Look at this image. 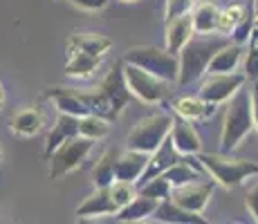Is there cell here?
Listing matches in <instances>:
<instances>
[{
    "label": "cell",
    "mask_w": 258,
    "mask_h": 224,
    "mask_svg": "<svg viewBox=\"0 0 258 224\" xmlns=\"http://www.w3.org/2000/svg\"><path fill=\"white\" fill-rule=\"evenodd\" d=\"M229 41L231 38H227L225 34H220V36H211V34H193L191 41L177 52V65H180V72H177V86L186 88V86H191V83H196L198 79L207 72V65H209L211 56Z\"/></svg>",
    "instance_id": "cell-1"
},
{
    "label": "cell",
    "mask_w": 258,
    "mask_h": 224,
    "mask_svg": "<svg viewBox=\"0 0 258 224\" xmlns=\"http://www.w3.org/2000/svg\"><path fill=\"white\" fill-rule=\"evenodd\" d=\"M254 130V117H251V97L249 88H238L236 94L227 101L225 119H222L220 132V153H231L247 139V134Z\"/></svg>",
    "instance_id": "cell-2"
},
{
    "label": "cell",
    "mask_w": 258,
    "mask_h": 224,
    "mask_svg": "<svg viewBox=\"0 0 258 224\" xmlns=\"http://www.w3.org/2000/svg\"><path fill=\"white\" fill-rule=\"evenodd\" d=\"M198 162L202 164L207 175L225 188L240 186L245 179L258 177V162L238 159L227 153H198Z\"/></svg>",
    "instance_id": "cell-3"
},
{
    "label": "cell",
    "mask_w": 258,
    "mask_h": 224,
    "mask_svg": "<svg viewBox=\"0 0 258 224\" xmlns=\"http://www.w3.org/2000/svg\"><path fill=\"white\" fill-rule=\"evenodd\" d=\"M123 61L133 63V65L146 69V72L155 74L157 79L166 83H177V72H180V65H177V56L166 49L153 47V45H142V47H131L126 54H123Z\"/></svg>",
    "instance_id": "cell-4"
},
{
    "label": "cell",
    "mask_w": 258,
    "mask_h": 224,
    "mask_svg": "<svg viewBox=\"0 0 258 224\" xmlns=\"http://www.w3.org/2000/svg\"><path fill=\"white\" fill-rule=\"evenodd\" d=\"M171 123H173V117L168 112L148 114V117L140 119V121L131 128V132H128L126 148H133V151L148 153V155H151V153L168 137Z\"/></svg>",
    "instance_id": "cell-5"
},
{
    "label": "cell",
    "mask_w": 258,
    "mask_h": 224,
    "mask_svg": "<svg viewBox=\"0 0 258 224\" xmlns=\"http://www.w3.org/2000/svg\"><path fill=\"white\" fill-rule=\"evenodd\" d=\"M92 146H94L92 139H86V137H81V134H77V137H72V139H66V141L47 157L49 159V179H61L63 175H68V173L77 171V168L86 162V157L92 153Z\"/></svg>",
    "instance_id": "cell-6"
},
{
    "label": "cell",
    "mask_w": 258,
    "mask_h": 224,
    "mask_svg": "<svg viewBox=\"0 0 258 224\" xmlns=\"http://www.w3.org/2000/svg\"><path fill=\"white\" fill-rule=\"evenodd\" d=\"M123 77H126L131 94L137 97L140 101L148 103V106H155V103L164 101V97L168 92V83L162 81V79H157L155 74H151V72H146V69L123 61Z\"/></svg>",
    "instance_id": "cell-7"
},
{
    "label": "cell",
    "mask_w": 258,
    "mask_h": 224,
    "mask_svg": "<svg viewBox=\"0 0 258 224\" xmlns=\"http://www.w3.org/2000/svg\"><path fill=\"white\" fill-rule=\"evenodd\" d=\"M213 188H216V179L205 175L188 184H182V186H173L168 200H173L177 206L186 208L191 213H205L207 204L213 195Z\"/></svg>",
    "instance_id": "cell-8"
},
{
    "label": "cell",
    "mask_w": 258,
    "mask_h": 224,
    "mask_svg": "<svg viewBox=\"0 0 258 224\" xmlns=\"http://www.w3.org/2000/svg\"><path fill=\"white\" fill-rule=\"evenodd\" d=\"M247 83V77L240 72H227V74H209V77L202 81L200 92L198 97L207 103H213V106H220V103H227L231 97L236 94L238 88H242Z\"/></svg>",
    "instance_id": "cell-9"
},
{
    "label": "cell",
    "mask_w": 258,
    "mask_h": 224,
    "mask_svg": "<svg viewBox=\"0 0 258 224\" xmlns=\"http://www.w3.org/2000/svg\"><path fill=\"white\" fill-rule=\"evenodd\" d=\"M97 90L108 99V103L112 106V110H115L117 114L121 112L123 108L128 106L131 97H133L131 90H128L126 77H123V63H115V65L108 69V74L103 77V81L99 83Z\"/></svg>",
    "instance_id": "cell-10"
},
{
    "label": "cell",
    "mask_w": 258,
    "mask_h": 224,
    "mask_svg": "<svg viewBox=\"0 0 258 224\" xmlns=\"http://www.w3.org/2000/svg\"><path fill=\"white\" fill-rule=\"evenodd\" d=\"M168 137H171L173 146H175V151L180 153V155H198V153H202L200 134L196 132L193 123L188 121V119L180 117V114H175V117H173Z\"/></svg>",
    "instance_id": "cell-11"
},
{
    "label": "cell",
    "mask_w": 258,
    "mask_h": 224,
    "mask_svg": "<svg viewBox=\"0 0 258 224\" xmlns=\"http://www.w3.org/2000/svg\"><path fill=\"white\" fill-rule=\"evenodd\" d=\"M146 164H148V153L133 151V148H126L123 153H117L115 179L137 184L140 182V177L144 175V171H146Z\"/></svg>",
    "instance_id": "cell-12"
},
{
    "label": "cell",
    "mask_w": 258,
    "mask_h": 224,
    "mask_svg": "<svg viewBox=\"0 0 258 224\" xmlns=\"http://www.w3.org/2000/svg\"><path fill=\"white\" fill-rule=\"evenodd\" d=\"M119 211L117 202L112 200L110 195V188L101 186V188H94V193L86 197L81 204L77 206V215L79 217H103V215H115Z\"/></svg>",
    "instance_id": "cell-13"
},
{
    "label": "cell",
    "mask_w": 258,
    "mask_h": 224,
    "mask_svg": "<svg viewBox=\"0 0 258 224\" xmlns=\"http://www.w3.org/2000/svg\"><path fill=\"white\" fill-rule=\"evenodd\" d=\"M180 157H182V155L175 151V146H173L171 137H166L164 141H162L160 146H157L155 151L151 153V155H148L146 171H144V175L140 177V182H137V184L146 182V179H151V177H155V175H162L166 168H171L173 164L180 162Z\"/></svg>",
    "instance_id": "cell-14"
},
{
    "label": "cell",
    "mask_w": 258,
    "mask_h": 224,
    "mask_svg": "<svg viewBox=\"0 0 258 224\" xmlns=\"http://www.w3.org/2000/svg\"><path fill=\"white\" fill-rule=\"evenodd\" d=\"M245 45L238 43H227L218 49L211 56L209 65H207V74H227V72H236L238 65L242 61V54H245Z\"/></svg>",
    "instance_id": "cell-15"
},
{
    "label": "cell",
    "mask_w": 258,
    "mask_h": 224,
    "mask_svg": "<svg viewBox=\"0 0 258 224\" xmlns=\"http://www.w3.org/2000/svg\"><path fill=\"white\" fill-rule=\"evenodd\" d=\"M157 204H160V202L153 200V197L137 193L131 202L123 204L115 215H112V220H115V222H142V220H148V217L155 213Z\"/></svg>",
    "instance_id": "cell-16"
},
{
    "label": "cell",
    "mask_w": 258,
    "mask_h": 224,
    "mask_svg": "<svg viewBox=\"0 0 258 224\" xmlns=\"http://www.w3.org/2000/svg\"><path fill=\"white\" fill-rule=\"evenodd\" d=\"M77 134H79V117L58 112L56 121H54L52 130L47 134V141H45V159L52 155L66 139H72V137H77Z\"/></svg>",
    "instance_id": "cell-17"
},
{
    "label": "cell",
    "mask_w": 258,
    "mask_h": 224,
    "mask_svg": "<svg viewBox=\"0 0 258 224\" xmlns=\"http://www.w3.org/2000/svg\"><path fill=\"white\" fill-rule=\"evenodd\" d=\"M47 99H52L58 112L72 114V117H86V114H90L88 106L83 103L81 94H79V90H72V88H52L47 92Z\"/></svg>",
    "instance_id": "cell-18"
},
{
    "label": "cell",
    "mask_w": 258,
    "mask_h": 224,
    "mask_svg": "<svg viewBox=\"0 0 258 224\" xmlns=\"http://www.w3.org/2000/svg\"><path fill=\"white\" fill-rule=\"evenodd\" d=\"M157 222H168V224H205L207 220L202 217V213H191L186 208L177 206L173 200H160L155 213H153Z\"/></svg>",
    "instance_id": "cell-19"
},
{
    "label": "cell",
    "mask_w": 258,
    "mask_h": 224,
    "mask_svg": "<svg viewBox=\"0 0 258 224\" xmlns=\"http://www.w3.org/2000/svg\"><path fill=\"white\" fill-rule=\"evenodd\" d=\"M193 23H191V14H184V16H177L173 18V21L166 23V52L175 54L180 52L184 45L191 41L193 36Z\"/></svg>",
    "instance_id": "cell-20"
},
{
    "label": "cell",
    "mask_w": 258,
    "mask_h": 224,
    "mask_svg": "<svg viewBox=\"0 0 258 224\" xmlns=\"http://www.w3.org/2000/svg\"><path fill=\"white\" fill-rule=\"evenodd\" d=\"M112 47V41L108 36H101V34H72L66 43L68 52H86L92 54V56H103L108 49Z\"/></svg>",
    "instance_id": "cell-21"
},
{
    "label": "cell",
    "mask_w": 258,
    "mask_h": 224,
    "mask_svg": "<svg viewBox=\"0 0 258 224\" xmlns=\"http://www.w3.org/2000/svg\"><path fill=\"white\" fill-rule=\"evenodd\" d=\"M218 14H220L218 5L209 3V0H202V3L193 5V9H191L193 32L196 34H216Z\"/></svg>",
    "instance_id": "cell-22"
},
{
    "label": "cell",
    "mask_w": 258,
    "mask_h": 224,
    "mask_svg": "<svg viewBox=\"0 0 258 224\" xmlns=\"http://www.w3.org/2000/svg\"><path fill=\"white\" fill-rule=\"evenodd\" d=\"M171 108H173V112H175V114L188 119V121H198V119L211 117V114L216 112L218 106L202 101L200 97H180V99H175V101H173Z\"/></svg>",
    "instance_id": "cell-23"
},
{
    "label": "cell",
    "mask_w": 258,
    "mask_h": 224,
    "mask_svg": "<svg viewBox=\"0 0 258 224\" xmlns=\"http://www.w3.org/2000/svg\"><path fill=\"white\" fill-rule=\"evenodd\" d=\"M43 128V114L38 108H23L12 117V130L23 137H34Z\"/></svg>",
    "instance_id": "cell-24"
},
{
    "label": "cell",
    "mask_w": 258,
    "mask_h": 224,
    "mask_svg": "<svg viewBox=\"0 0 258 224\" xmlns=\"http://www.w3.org/2000/svg\"><path fill=\"white\" fill-rule=\"evenodd\" d=\"M101 63V56H92L86 52H68L66 74L70 79H88Z\"/></svg>",
    "instance_id": "cell-25"
},
{
    "label": "cell",
    "mask_w": 258,
    "mask_h": 224,
    "mask_svg": "<svg viewBox=\"0 0 258 224\" xmlns=\"http://www.w3.org/2000/svg\"><path fill=\"white\" fill-rule=\"evenodd\" d=\"M110 123L106 117H99V114H86V117H79V134L86 139H92V141H99L103 139L108 132H110Z\"/></svg>",
    "instance_id": "cell-26"
},
{
    "label": "cell",
    "mask_w": 258,
    "mask_h": 224,
    "mask_svg": "<svg viewBox=\"0 0 258 224\" xmlns=\"http://www.w3.org/2000/svg\"><path fill=\"white\" fill-rule=\"evenodd\" d=\"M79 94H81L83 103L88 106V110L92 114H99V117H106L108 121H115L119 114L112 110V106L108 103V99L103 97L99 90H79Z\"/></svg>",
    "instance_id": "cell-27"
},
{
    "label": "cell",
    "mask_w": 258,
    "mask_h": 224,
    "mask_svg": "<svg viewBox=\"0 0 258 224\" xmlns=\"http://www.w3.org/2000/svg\"><path fill=\"white\" fill-rule=\"evenodd\" d=\"M115 159L117 153L115 151H108L106 155H101V159L97 162L92 171V179H94V186L101 188V186H110L115 182Z\"/></svg>",
    "instance_id": "cell-28"
},
{
    "label": "cell",
    "mask_w": 258,
    "mask_h": 224,
    "mask_svg": "<svg viewBox=\"0 0 258 224\" xmlns=\"http://www.w3.org/2000/svg\"><path fill=\"white\" fill-rule=\"evenodd\" d=\"M245 14H247V9L242 7V5H238V3L229 5V7H225V9H220V14H218L216 34H225V36H229L231 29H234L242 18H245Z\"/></svg>",
    "instance_id": "cell-29"
},
{
    "label": "cell",
    "mask_w": 258,
    "mask_h": 224,
    "mask_svg": "<svg viewBox=\"0 0 258 224\" xmlns=\"http://www.w3.org/2000/svg\"><path fill=\"white\" fill-rule=\"evenodd\" d=\"M171 191H173V184L166 179V175L162 173V175H155V177H151V179H146V182H142L140 184V191L137 193H142V195H148V197H153V200H166L168 195H171Z\"/></svg>",
    "instance_id": "cell-30"
},
{
    "label": "cell",
    "mask_w": 258,
    "mask_h": 224,
    "mask_svg": "<svg viewBox=\"0 0 258 224\" xmlns=\"http://www.w3.org/2000/svg\"><path fill=\"white\" fill-rule=\"evenodd\" d=\"M245 56V77L249 79V81H258V29L254 27V32H251L249 41H247V54H242Z\"/></svg>",
    "instance_id": "cell-31"
},
{
    "label": "cell",
    "mask_w": 258,
    "mask_h": 224,
    "mask_svg": "<svg viewBox=\"0 0 258 224\" xmlns=\"http://www.w3.org/2000/svg\"><path fill=\"white\" fill-rule=\"evenodd\" d=\"M110 195H112V200L117 202V206L121 208L123 204H128L133 200V197L137 195V188H135V184H131V182H121V179H115V182L110 184Z\"/></svg>",
    "instance_id": "cell-32"
},
{
    "label": "cell",
    "mask_w": 258,
    "mask_h": 224,
    "mask_svg": "<svg viewBox=\"0 0 258 224\" xmlns=\"http://www.w3.org/2000/svg\"><path fill=\"white\" fill-rule=\"evenodd\" d=\"M254 25H256V18H254V12L251 14H245V18H242L240 23L236 25L234 29H231V43H238V45H247L249 41L251 32H254Z\"/></svg>",
    "instance_id": "cell-33"
},
{
    "label": "cell",
    "mask_w": 258,
    "mask_h": 224,
    "mask_svg": "<svg viewBox=\"0 0 258 224\" xmlns=\"http://www.w3.org/2000/svg\"><path fill=\"white\" fill-rule=\"evenodd\" d=\"M193 9V0H166V9H164V23L173 21L177 16L191 14Z\"/></svg>",
    "instance_id": "cell-34"
},
{
    "label": "cell",
    "mask_w": 258,
    "mask_h": 224,
    "mask_svg": "<svg viewBox=\"0 0 258 224\" xmlns=\"http://www.w3.org/2000/svg\"><path fill=\"white\" fill-rule=\"evenodd\" d=\"M68 3L77 9H83V12H101L108 7L110 0H68Z\"/></svg>",
    "instance_id": "cell-35"
},
{
    "label": "cell",
    "mask_w": 258,
    "mask_h": 224,
    "mask_svg": "<svg viewBox=\"0 0 258 224\" xmlns=\"http://www.w3.org/2000/svg\"><path fill=\"white\" fill-rule=\"evenodd\" d=\"M245 204H247V211L251 213V217L258 222V179L249 186V191H247Z\"/></svg>",
    "instance_id": "cell-36"
},
{
    "label": "cell",
    "mask_w": 258,
    "mask_h": 224,
    "mask_svg": "<svg viewBox=\"0 0 258 224\" xmlns=\"http://www.w3.org/2000/svg\"><path fill=\"white\" fill-rule=\"evenodd\" d=\"M249 97H251V117H254V130L258 132V81H251Z\"/></svg>",
    "instance_id": "cell-37"
},
{
    "label": "cell",
    "mask_w": 258,
    "mask_h": 224,
    "mask_svg": "<svg viewBox=\"0 0 258 224\" xmlns=\"http://www.w3.org/2000/svg\"><path fill=\"white\" fill-rule=\"evenodd\" d=\"M5 106V88H3V81H0V110Z\"/></svg>",
    "instance_id": "cell-38"
},
{
    "label": "cell",
    "mask_w": 258,
    "mask_h": 224,
    "mask_svg": "<svg viewBox=\"0 0 258 224\" xmlns=\"http://www.w3.org/2000/svg\"><path fill=\"white\" fill-rule=\"evenodd\" d=\"M254 18H256V25H254V27L258 29V0H254Z\"/></svg>",
    "instance_id": "cell-39"
},
{
    "label": "cell",
    "mask_w": 258,
    "mask_h": 224,
    "mask_svg": "<svg viewBox=\"0 0 258 224\" xmlns=\"http://www.w3.org/2000/svg\"><path fill=\"white\" fill-rule=\"evenodd\" d=\"M121 3H137V0H121Z\"/></svg>",
    "instance_id": "cell-40"
}]
</instances>
